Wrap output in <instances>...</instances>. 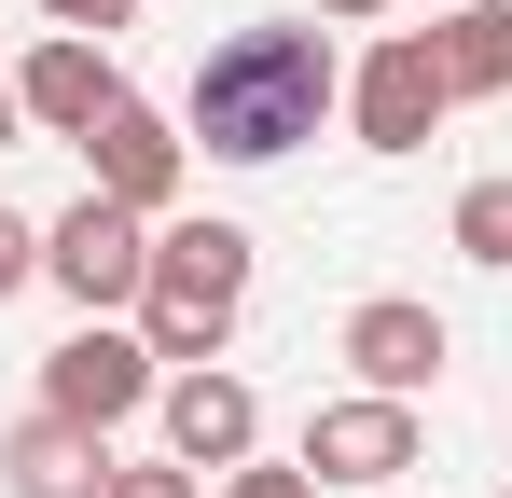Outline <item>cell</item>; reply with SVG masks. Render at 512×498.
<instances>
[{"instance_id":"15","label":"cell","mask_w":512,"mask_h":498,"mask_svg":"<svg viewBox=\"0 0 512 498\" xmlns=\"http://www.w3.org/2000/svg\"><path fill=\"white\" fill-rule=\"evenodd\" d=\"M111 498H208V485H194L180 457H153V471H111Z\"/></svg>"},{"instance_id":"12","label":"cell","mask_w":512,"mask_h":498,"mask_svg":"<svg viewBox=\"0 0 512 498\" xmlns=\"http://www.w3.org/2000/svg\"><path fill=\"white\" fill-rule=\"evenodd\" d=\"M429 42H443V83L457 97H512V0H457Z\"/></svg>"},{"instance_id":"5","label":"cell","mask_w":512,"mask_h":498,"mask_svg":"<svg viewBox=\"0 0 512 498\" xmlns=\"http://www.w3.org/2000/svg\"><path fill=\"white\" fill-rule=\"evenodd\" d=\"M346 111H360V153H429V125L457 111V83H443V42L429 28H388L360 83H346Z\"/></svg>"},{"instance_id":"1","label":"cell","mask_w":512,"mask_h":498,"mask_svg":"<svg viewBox=\"0 0 512 498\" xmlns=\"http://www.w3.org/2000/svg\"><path fill=\"white\" fill-rule=\"evenodd\" d=\"M346 97L333 42L319 28H222L208 56H194V97H180V139L208 166H277L319 139V111Z\"/></svg>"},{"instance_id":"14","label":"cell","mask_w":512,"mask_h":498,"mask_svg":"<svg viewBox=\"0 0 512 498\" xmlns=\"http://www.w3.org/2000/svg\"><path fill=\"white\" fill-rule=\"evenodd\" d=\"M28 277H42V222H14V208H0V305H14Z\"/></svg>"},{"instance_id":"20","label":"cell","mask_w":512,"mask_h":498,"mask_svg":"<svg viewBox=\"0 0 512 498\" xmlns=\"http://www.w3.org/2000/svg\"><path fill=\"white\" fill-rule=\"evenodd\" d=\"M443 14H457V0H443Z\"/></svg>"},{"instance_id":"11","label":"cell","mask_w":512,"mask_h":498,"mask_svg":"<svg viewBox=\"0 0 512 498\" xmlns=\"http://www.w3.org/2000/svg\"><path fill=\"white\" fill-rule=\"evenodd\" d=\"M0 485H14V498H111V443L28 402L14 429H0Z\"/></svg>"},{"instance_id":"10","label":"cell","mask_w":512,"mask_h":498,"mask_svg":"<svg viewBox=\"0 0 512 498\" xmlns=\"http://www.w3.org/2000/svg\"><path fill=\"white\" fill-rule=\"evenodd\" d=\"M250 443H263V402H250V374H167V457L180 471H250Z\"/></svg>"},{"instance_id":"2","label":"cell","mask_w":512,"mask_h":498,"mask_svg":"<svg viewBox=\"0 0 512 498\" xmlns=\"http://www.w3.org/2000/svg\"><path fill=\"white\" fill-rule=\"evenodd\" d=\"M250 305V236L236 222H167L153 236V291H139V332H153V360H222V332Z\"/></svg>"},{"instance_id":"8","label":"cell","mask_w":512,"mask_h":498,"mask_svg":"<svg viewBox=\"0 0 512 498\" xmlns=\"http://www.w3.org/2000/svg\"><path fill=\"white\" fill-rule=\"evenodd\" d=\"M180 166H194V139H180L167 111H139V97H125V111L84 139V194H111V208H139V222H153V208L180 194Z\"/></svg>"},{"instance_id":"19","label":"cell","mask_w":512,"mask_h":498,"mask_svg":"<svg viewBox=\"0 0 512 498\" xmlns=\"http://www.w3.org/2000/svg\"><path fill=\"white\" fill-rule=\"evenodd\" d=\"M319 14H333V28H374V14H388V0H319Z\"/></svg>"},{"instance_id":"7","label":"cell","mask_w":512,"mask_h":498,"mask_svg":"<svg viewBox=\"0 0 512 498\" xmlns=\"http://www.w3.org/2000/svg\"><path fill=\"white\" fill-rule=\"evenodd\" d=\"M346 374L360 388H388V402H416V388H443V360H457V332L429 319V305H402V291H374V305H346Z\"/></svg>"},{"instance_id":"3","label":"cell","mask_w":512,"mask_h":498,"mask_svg":"<svg viewBox=\"0 0 512 498\" xmlns=\"http://www.w3.org/2000/svg\"><path fill=\"white\" fill-rule=\"evenodd\" d=\"M42 277H56L84 319H125V305L153 291V222H139V208H111V194H84V208H56V222H42Z\"/></svg>"},{"instance_id":"6","label":"cell","mask_w":512,"mask_h":498,"mask_svg":"<svg viewBox=\"0 0 512 498\" xmlns=\"http://www.w3.org/2000/svg\"><path fill=\"white\" fill-rule=\"evenodd\" d=\"M305 471H319V485H402V471H416V402H388V388L319 402L305 415Z\"/></svg>"},{"instance_id":"4","label":"cell","mask_w":512,"mask_h":498,"mask_svg":"<svg viewBox=\"0 0 512 498\" xmlns=\"http://www.w3.org/2000/svg\"><path fill=\"white\" fill-rule=\"evenodd\" d=\"M139 402H167V360H153V332H111V319H84L56 360H42V415H70V429H125Z\"/></svg>"},{"instance_id":"16","label":"cell","mask_w":512,"mask_h":498,"mask_svg":"<svg viewBox=\"0 0 512 498\" xmlns=\"http://www.w3.org/2000/svg\"><path fill=\"white\" fill-rule=\"evenodd\" d=\"M222 498H319V471H263L250 457V471H222Z\"/></svg>"},{"instance_id":"18","label":"cell","mask_w":512,"mask_h":498,"mask_svg":"<svg viewBox=\"0 0 512 498\" xmlns=\"http://www.w3.org/2000/svg\"><path fill=\"white\" fill-rule=\"evenodd\" d=\"M14 139H28V97H14V83H0V153H14Z\"/></svg>"},{"instance_id":"13","label":"cell","mask_w":512,"mask_h":498,"mask_svg":"<svg viewBox=\"0 0 512 498\" xmlns=\"http://www.w3.org/2000/svg\"><path fill=\"white\" fill-rule=\"evenodd\" d=\"M443 236L471 249V263H499V277H512V180H471V194H457V222H443Z\"/></svg>"},{"instance_id":"17","label":"cell","mask_w":512,"mask_h":498,"mask_svg":"<svg viewBox=\"0 0 512 498\" xmlns=\"http://www.w3.org/2000/svg\"><path fill=\"white\" fill-rule=\"evenodd\" d=\"M42 14H56V28H84V42H111V28H125L139 0H42Z\"/></svg>"},{"instance_id":"9","label":"cell","mask_w":512,"mask_h":498,"mask_svg":"<svg viewBox=\"0 0 512 498\" xmlns=\"http://www.w3.org/2000/svg\"><path fill=\"white\" fill-rule=\"evenodd\" d=\"M14 97H28V125H56V139H97L111 111H125V70H111V42H84V28H56L28 70H14Z\"/></svg>"}]
</instances>
